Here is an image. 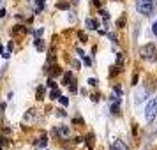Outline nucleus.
Here are the masks:
<instances>
[{
    "label": "nucleus",
    "mask_w": 157,
    "mask_h": 150,
    "mask_svg": "<svg viewBox=\"0 0 157 150\" xmlns=\"http://www.w3.org/2000/svg\"><path fill=\"white\" fill-rule=\"evenodd\" d=\"M140 55H141V58H145V60H155V58H157V51H155L154 44H145V46H141V48H140Z\"/></svg>",
    "instance_id": "nucleus-1"
},
{
    "label": "nucleus",
    "mask_w": 157,
    "mask_h": 150,
    "mask_svg": "<svg viewBox=\"0 0 157 150\" xmlns=\"http://www.w3.org/2000/svg\"><path fill=\"white\" fill-rule=\"evenodd\" d=\"M136 9H138V13H141L143 16H148L154 11V2H148V0H138V2H136Z\"/></svg>",
    "instance_id": "nucleus-2"
},
{
    "label": "nucleus",
    "mask_w": 157,
    "mask_h": 150,
    "mask_svg": "<svg viewBox=\"0 0 157 150\" xmlns=\"http://www.w3.org/2000/svg\"><path fill=\"white\" fill-rule=\"evenodd\" d=\"M145 117H146L148 122H152V120L157 117V97H154L148 103V106H146V109H145Z\"/></svg>",
    "instance_id": "nucleus-3"
},
{
    "label": "nucleus",
    "mask_w": 157,
    "mask_h": 150,
    "mask_svg": "<svg viewBox=\"0 0 157 150\" xmlns=\"http://www.w3.org/2000/svg\"><path fill=\"white\" fill-rule=\"evenodd\" d=\"M150 95V90H146V88H141L138 94H136V103H143L146 97Z\"/></svg>",
    "instance_id": "nucleus-4"
},
{
    "label": "nucleus",
    "mask_w": 157,
    "mask_h": 150,
    "mask_svg": "<svg viewBox=\"0 0 157 150\" xmlns=\"http://www.w3.org/2000/svg\"><path fill=\"white\" fill-rule=\"evenodd\" d=\"M111 150H127V147H125V143L122 139H117V141L111 145Z\"/></svg>",
    "instance_id": "nucleus-5"
},
{
    "label": "nucleus",
    "mask_w": 157,
    "mask_h": 150,
    "mask_svg": "<svg viewBox=\"0 0 157 150\" xmlns=\"http://www.w3.org/2000/svg\"><path fill=\"white\" fill-rule=\"evenodd\" d=\"M87 27L92 28V30H96L99 27V21H97V19H94V18H87Z\"/></svg>",
    "instance_id": "nucleus-6"
},
{
    "label": "nucleus",
    "mask_w": 157,
    "mask_h": 150,
    "mask_svg": "<svg viewBox=\"0 0 157 150\" xmlns=\"http://www.w3.org/2000/svg\"><path fill=\"white\" fill-rule=\"evenodd\" d=\"M124 62H125V55H124V53H118V55H117V67L122 69V67H124Z\"/></svg>",
    "instance_id": "nucleus-7"
},
{
    "label": "nucleus",
    "mask_w": 157,
    "mask_h": 150,
    "mask_svg": "<svg viewBox=\"0 0 157 150\" xmlns=\"http://www.w3.org/2000/svg\"><path fill=\"white\" fill-rule=\"evenodd\" d=\"M72 81H74V79H72V74L71 73H65L64 74V85H71Z\"/></svg>",
    "instance_id": "nucleus-8"
},
{
    "label": "nucleus",
    "mask_w": 157,
    "mask_h": 150,
    "mask_svg": "<svg viewBox=\"0 0 157 150\" xmlns=\"http://www.w3.org/2000/svg\"><path fill=\"white\" fill-rule=\"evenodd\" d=\"M49 97L53 99V101H55V99H60V90L58 88H53V90H51V94H49Z\"/></svg>",
    "instance_id": "nucleus-9"
},
{
    "label": "nucleus",
    "mask_w": 157,
    "mask_h": 150,
    "mask_svg": "<svg viewBox=\"0 0 157 150\" xmlns=\"http://www.w3.org/2000/svg\"><path fill=\"white\" fill-rule=\"evenodd\" d=\"M124 23H125V14H122V16L117 19V27H118V28H122V27H124Z\"/></svg>",
    "instance_id": "nucleus-10"
},
{
    "label": "nucleus",
    "mask_w": 157,
    "mask_h": 150,
    "mask_svg": "<svg viewBox=\"0 0 157 150\" xmlns=\"http://www.w3.org/2000/svg\"><path fill=\"white\" fill-rule=\"evenodd\" d=\"M60 134H62V136H69V127H67V125H62V127H60Z\"/></svg>",
    "instance_id": "nucleus-11"
},
{
    "label": "nucleus",
    "mask_w": 157,
    "mask_h": 150,
    "mask_svg": "<svg viewBox=\"0 0 157 150\" xmlns=\"http://www.w3.org/2000/svg\"><path fill=\"white\" fill-rule=\"evenodd\" d=\"M35 48H37V49H44V43H43V41H41V39H39V37L35 39Z\"/></svg>",
    "instance_id": "nucleus-12"
},
{
    "label": "nucleus",
    "mask_w": 157,
    "mask_h": 150,
    "mask_svg": "<svg viewBox=\"0 0 157 150\" xmlns=\"http://www.w3.org/2000/svg\"><path fill=\"white\" fill-rule=\"evenodd\" d=\"M46 143H48L46 138H41V139H37V141H35V145H39V147H46Z\"/></svg>",
    "instance_id": "nucleus-13"
},
{
    "label": "nucleus",
    "mask_w": 157,
    "mask_h": 150,
    "mask_svg": "<svg viewBox=\"0 0 157 150\" xmlns=\"http://www.w3.org/2000/svg\"><path fill=\"white\" fill-rule=\"evenodd\" d=\"M60 103H62V106H67V104H69V99L64 97V95H60Z\"/></svg>",
    "instance_id": "nucleus-14"
},
{
    "label": "nucleus",
    "mask_w": 157,
    "mask_h": 150,
    "mask_svg": "<svg viewBox=\"0 0 157 150\" xmlns=\"http://www.w3.org/2000/svg\"><path fill=\"white\" fill-rule=\"evenodd\" d=\"M57 7H58V9H69V4H65V2H58Z\"/></svg>",
    "instance_id": "nucleus-15"
},
{
    "label": "nucleus",
    "mask_w": 157,
    "mask_h": 150,
    "mask_svg": "<svg viewBox=\"0 0 157 150\" xmlns=\"http://www.w3.org/2000/svg\"><path fill=\"white\" fill-rule=\"evenodd\" d=\"M35 2H37V11H43V4L46 0H35Z\"/></svg>",
    "instance_id": "nucleus-16"
},
{
    "label": "nucleus",
    "mask_w": 157,
    "mask_h": 150,
    "mask_svg": "<svg viewBox=\"0 0 157 150\" xmlns=\"http://www.w3.org/2000/svg\"><path fill=\"white\" fill-rule=\"evenodd\" d=\"M101 16L104 18V21H108V19H110V14H108L106 11H104V9H102V11H101Z\"/></svg>",
    "instance_id": "nucleus-17"
},
{
    "label": "nucleus",
    "mask_w": 157,
    "mask_h": 150,
    "mask_svg": "<svg viewBox=\"0 0 157 150\" xmlns=\"http://www.w3.org/2000/svg\"><path fill=\"white\" fill-rule=\"evenodd\" d=\"M81 60H83V62H85V65H90V64H92V60H90L88 57H85V55L81 57Z\"/></svg>",
    "instance_id": "nucleus-18"
},
{
    "label": "nucleus",
    "mask_w": 157,
    "mask_h": 150,
    "mask_svg": "<svg viewBox=\"0 0 157 150\" xmlns=\"http://www.w3.org/2000/svg\"><path fill=\"white\" fill-rule=\"evenodd\" d=\"M88 85H90V87H96V85H97V79L90 78V79H88Z\"/></svg>",
    "instance_id": "nucleus-19"
},
{
    "label": "nucleus",
    "mask_w": 157,
    "mask_h": 150,
    "mask_svg": "<svg viewBox=\"0 0 157 150\" xmlns=\"http://www.w3.org/2000/svg\"><path fill=\"white\" fill-rule=\"evenodd\" d=\"M69 90H71V92H76V90H78V87H76V83H74V81H72V83H71V87H69Z\"/></svg>",
    "instance_id": "nucleus-20"
},
{
    "label": "nucleus",
    "mask_w": 157,
    "mask_h": 150,
    "mask_svg": "<svg viewBox=\"0 0 157 150\" xmlns=\"http://www.w3.org/2000/svg\"><path fill=\"white\" fill-rule=\"evenodd\" d=\"M48 87H49V88H57V83L53 81V79H49V81H48Z\"/></svg>",
    "instance_id": "nucleus-21"
},
{
    "label": "nucleus",
    "mask_w": 157,
    "mask_h": 150,
    "mask_svg": "<svg viewBox=\"0 0 157 150\" xmlns=\"http://www.w3.org/2000/svg\"><path fill=\"white\" fill-rule=\"evenodd\" d=\"M43 32H44L43 28H39V30H35V37H41V35H43Z\"/></svg>",
    "instance_id": "nucleus-22"
},
{
    "label": "nucleus",
    "mask_w": 157,
    "mask_h": 150,
    "mask_svg": "<svg viewBox=\"0 0 157 150\" xmlns=\"http://www.w3.org/2000/svg\"><path fill=\"white\" fill-rule=\"evenodd\" d=\"M43 94H44V90H43V88H39V90H37V99L43 97Z\"/></svg>",
    "instance_id": "nucleus-23"
},
{
    "label": "nucleus",
    "mask_w": 157,
    "mask_h": 150,
    "mask_svg": "<svg viewBox=\"0 0 157 150\" xmlns=\"http://www.w3.org/2000/svg\"><path fill=\"white\" fill-rule=\"evenodd\" d=\"M152 32H154V35H157V21H155L154 27H152Z\"/></svg>",
    "instance_id": "nucleus-24"
},
{
    "label": "nucleus",
    "mask_w": 157,
    "mask_h": 150,
    "mask_svg": "<svg viewBox=\"0 0 157 150\" xmlns=\"http://www.w3.org/2000/svg\"><path fill=\"white\" fill-rule=\"evenodd\" d=\"M80 39H81V41H83V43H85V41H87V35H85V34H83V32H80Z\"/></svg>",
    "instance_id": "nucleus-25"
},
{
    "label": "nucleus",
    "mask_w": 157,
    "mask_h": 150,
    "mask_svg": "<svg viewBox=\"0 0 157 150\" xmlns=\"http://www.w3.org/2000/svg\"><path fill=\"white\" fill-rule=\"evenodd\" d=\"M110 41H113V43H117V35H115V34H110Z\"/></svg>",
    "instance_id": "nucleus-26"
},
{
    "label": "nucleus",
    "mask_w": 157,
    "mask_h": 150,
    "mask_svg": "<svg viewBox=\"0 0 157 150\" xmlns=\"http://www.w3.org/2000/svg\"><path fill=\"white\" fill-rule=\"evenodd\" d=\"M115 92H117V94H118V95H122V88H120V87H118V85H117V87H115Z\"/></svg>",
    "instance_id": "nucleus-27"
},
{
    "label": "nucleus",
    "mask_w": 157,
    "mask_h": 150,
    "mask_svg": "<svg viewBox=\"0 0 157 150\" xmlns=\"http://www.w3.org/2000/svg\"><path fill=\"white\" fill-rule=\"evenodd\" d=\"M57 111H58V117H65V111H64V109H57Z\"/></svg>",
    "instance_id": "nucleus-28"
},
{
    "label": "nucleus",
    "mask_w": 157,
    "mask_h": 150,
    "mask_svg": "<svg viewBox=\"0 0 157 150\" xmlns=\"http://www.w3.org/2000/svg\"><path fill=\"white\" fill-rule=\"evenodd\" d=\"M136 83H138V76L134 74V76H132V85H136Z\"/></svg>",
    "instance_id": "nucleus-29"
},
{
    "label": "nucleus",
    "mask_w": 157,
    "mask_h": 150,
    "mask_svg": "<svg viewBox=\"0 0 157 150\" xmlns=\"http://www.w3.org/2000/svg\"><path fill=\"white\" fill-rule=\"evenodd\" d=\"M5 16V9H0V18H4Z\"/></svg>",
    "instance_id": "nucleus-30"
},
{
    "label": "nucleus",
    "mask_w": 157,
    "mask_h": 150,
    "mask_svg": "<svg viewBox=\"0 0 157 150\" xmlns=\"http://www.w3.org/2000/svg\"><path fill=\"white\" fill-rule=\"evenodd\" d=\"M2 53H4V46H2V44H0V55H2Z\"/></svg>",
    "instance_id": "nucleus-31"
},
{
    "label": "nucleus",
    "mask_w": 157,
    "mask_h": 150,
    "mask_svg": "<svg viewBox=\"0 0 157 150\" xmlns=\"http://www.w3.org/2000/svg\"><path fill=\"white\" fill-rule=\"evenodd\" d=\"M148 2H154V0H148Z\"/></svg>",
    "instance_id": "nucleus-32"
},
{
    "label": "nucleus",
    "mask_w": 157,
    "mask_h": 150,
    "mask_svg": "<svg viewBox=\"0 0 157 150\" xmlns=\"http://www.w3.org/2000/svg\"><path fill=\"white\" fill-rule=\"evenodd\" d=\"M0 150H2V148H0Z\"/></svg>",
    "instance_id": "nucleus-33"
}]
</instances>
